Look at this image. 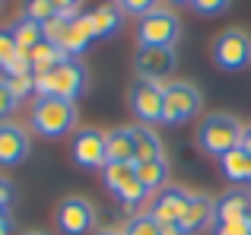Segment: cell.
Masks as SVG:
<instances>
[{
	"label": "cell",
	"mask_w": 251,
	"mask_h": 235,
	"mask_svg": "<svg viewBox=\"0 0 251 235\" xmlns=\"http://www.w3.org/2000/svg\"><path fill=\"white\" fill-rule=\"evenodd\" d=\"M137 178L150 194H159L162 188H169V162L166 159H153V162H140L137 165Z\"/></svg>",
	"instance_id": "obj_21"
},
{
	"label": "cell",
	"mask_w": 251,
	"mask_h": 235,
	"mask_svg": "<svg viewBox=\"0 0 251 235\" xmlns=\"http://www.w3.org/2000/svg\"><path fill=\"white\" fill-rule=\"evenodd\" d=\"M10 35H13V42H16L19 54H29L38 42H45L42 23H35V19H29V16H19L16 23L10 25Z\"/></svg>",
	"instance_id": "obj_18"
},
{
	"label": "cell",
	"mask_w": 251,
	"mask_h": 235,
	"mask_svg": "<svg viewBox=\"0 0 251 235\" xmlns=\"http://www.w3.org/2000/svg\"><path fill=\"white\" fill-rule=\"evenodd\" d=\"M16 57H19V48H16V42H13L10 29H0V70H6L10 61H16Z\"/></svg>",
	"instance_id": "obj_29"
},
{
	"label": "cell",
	"mask_w": 251,
	"mask_h": 235,
	"mask_svg": "<svg viewBox=\"0 0 251 235\" xmlns=\"http://www.w3.org/2000/svg\"><path fill=\"white\" fill-rule=\"evenodd\" d=\"M25 73H32V64H29V57H25V54H19L16 61H10V67L3 70L6 80H13V76H25Z\"/></svg>",
	"instance_id": "obj_34"
},
{
	"label": "cell",
	"mask_w": 251,
	"mask_h": 235,
	"mask_svg": "<svg viewBox=\"0 0 251 235\" xmlns=\"http://www.w3.org/2000/svg\"><path fill=\"white\" fill-rule=\"evenodd\" d=\"M67 25H70V16H61V13H54L48 23H42L45 42H51V45H57V48H61L64 35H67Z\"/></svg>",
	"instance_id": "obj_25"
},
{
	"label": "cell",
	"mask_w": 251,
	"mask_h": 235,
	"mask_svg": "<svg viewBox=\"0 0 251 235\" xmlns=\"http://www.w3.org/2000/svg\"><path fill=\"white\" fill-rule=\"evenodd\" d=\"M13 200H16V191H13V185L3 178V175H0V210L6 213V210H10V204H13Z\"/></svg>",
	"instance_id": "obj_35"
},
{
	"label": "cell",
	"mask_w": 251,
	"mask_h": 235,
	"mask_svg": "<svg viewBox=\"0 0 251 235\" xmlns=\"http://www.w3.org/2000/svg\"><path fill=\"white\" fill-rule=\"evenodd\" d=\"M54 219L64 235H86L96 226V210H92V204L86 197H64L57 204Z\"/></svg>",
	"instance_id": "obj_7"
},
{
	"label": "cell",
	"mask_w": 251,
	"mask_h": 235,
	"mask_svg": "<svg viewBox=\"0 0 251 235\" xmlns=\"http://www.w3.org/2000/svg\"><path fill=\"white\" fill-rule=\"evenodd\" d=\"M54 10L61 13V16H70V19H74L76 13L83 10V0H54Z\"/></svg>",
	"instance_id": "obj_36"
},
{
	"label": "cell",
	"mask_w": 251,
	"mask_h": 235,
	"mask_svg": "<svg viewBox=\"0 0 251 235\" xmlns=\"http://www.w3.org/2000/svg\"><path fill=\"white\" fill-rule=\"evenodd\" d=\"M29 156V134L13 121H0V165H19Z\"/></svg>",
	"instance_id": "obj_12"
},
{
	"label": "cell",
	"mask_w": 251,
	"mask_h": 235,
	"mask_svg": "<svg viewBox=\"0 0 251 235\" xmlns=\"http://www.w3.org/2000/svg\"><path fill=\"white\" fill-rule=\"evenodd\" d=\"M54 13V0H23V16L35 19V23H48Z\"/></svg>",
	"instance_id": "obj_26"
},
{
	"label": "cell",
	"mask_w": 251,
	"mask_h": 235,
	"mask_svg": "<svg viewBox=\"0 0 251 235\" xmlns=\"http://www.w3.org/2000/svg\"><path fill=\"white\" fill-rule=\"evenodd\" d=\"M48 83H51V95L76 102L86 93V67L76 61V57H64V61L54 64V70L48 73Z\"/></svg>",
	"instance_id": "obj_6"
},
{
	"label": "cell",
	"mask_w": 251,
	"mask_h": 235,
	"mask_svg": "<svg viewBox=\"0 0 251 235\" xmlns=\"http://www.w3.org/2000/svg\"><path fill=\"white\" fill-rule=\"evenodd\" d=\"M13 112H16V99H13V93H10L6 76H0V121H6Z\"/></svg>",
	"instance_id": "obj_31"
},
{
	"label": "cell",
	"mask_w": 251,
	"mask_h": 235,
	"mask_svg": "<svg viewBox=\"0 0 251 235\" xmlns=\"http://www.w3.org/2000/svg\"><path fill=\"white\" fill-rule=\"evenodd\" d=\"M115 197H118V200H121V207H124V210H127V213H130V210H134V207H140V204H143V200H147V197H150V191H147V188H143V185H140V178H130V181H127V185H124V188H121V191H118V194H115Z\"/></svg>",
	"instance_id": "obj_24"
},
{
	"label": "cell",
	"mask_w": 251,
	"mask_h": 235,
	"mask_svg": "<svg viewBox=\"0 0 251 235\" xmlns=\"http://www.w3.org/2000/svg\"><path fill=\"white\" fill-rule=\"evenodd\" d=\"M99 235H124V232H99Z\"/></svg>",
	"instance_id": "obj_41"
},
{
	"label": "cell",
	"mask_w": 251,
	"mask_h": 235,
	"mask_svg": "<svg viewBox=\"0 0 251 235\" xmlns=\"http://www.w3.org/2000/svg\"><path fill=\"white\" fill-rule=\"evenodd\" d=\"M188 204H191L188 191H181V188H162L153 200L150 216H153L156 223H178V219L184 216V210H188Z\"/></svg>",
	"instance_id": "obj_13"
},
{
	"label": "cell",
	"mask_w": 251,
	"mask_h": 235,
	"mask_svg": "<svg viewBox=\"0 0 251 235\" xmlns=\"http://www.w3.org/2000/svg\"><path fill=\"white\" fill-rule=\"evenodd\" d=\"M124 235H162V226L150 213H140V216H134L124 226Z\"/></svg>",
	"instance_id": "obj_27"
},
{
	"label": "cell",
	"mask_w": 251,
	"mask_h": 235,
	"mask_svg": "<svg viewBox=\"0 0 251 235\" xmlns=\"http://www.w3.org/2000/svg\"><path fill=\"white\" fill-rule=\"evenodd\" d=\"M223 165V175H226L232 185H242V181H251V156L245 153L242 146H235L232 153H226L220 159Z\"/></svg>",
	"instance_id": "obj_22"
},
{
	"label": "cell",
	"mask_w": 251,
	"mask_h": 235,
	"mask_svg": "<svg viewBox=\"0 0 251 235\" xmlns=\"http://www.w3.org/2000/svg\"><path fill=\"white\" fill-rule=\"evenodd\" d=\"M130 105L143 124H162V83L140 80L130 89Z\"/></svg>",
	"instance_id": "obj_10"
},
{
	"label": "cell",
	"mask_w": 251,
	"mask_h": 235,
	"mask_svg": "<svg viewBox=\"0 0 251 235\" xmlns=\"http://www.w3.org/2000/svg\"><path fill=\"white\" fill-rule=\"evenodd\" d=\"M239 146H242V149H245V153L251 156V127L242 130V143H239Z\"/></svg>",
	"instance_id": "obj_39"
},
{
	"label": "cell",
	"mask_w": 251,
	"mask_h": 235,
	"mask_svg": "<svg viewBox=\"0 0 251 235\" xmlns=\"http://www.w3.org/2000/svg\"><path fill=\"white\" fill-rule=\"evenodd\" d=\"M0 235H13V219L6 213H0Z\"/></svg>",
	"instance_id": "obj_38"
},
{
	"label": "cell",
	"mask_w": 251,
	"mask_h": 235,
	"mask_svg": "<svg viewBox=\"0 0 251 235\" xmlns=\"http://www.w3.org/2000/svg\"><path fill=\"white\" fill-rule=\"evenodd\" d=\"M0 213H3V210H0Z\"/></svg>",
	"instance_id": "obj_43"
},
{
	"label": "cell",
	"mask_w": 251,
	"mask_h": 235,
	"mask_svg": "<svg viewBox=\"0 0 251 235\" xmlns=\"http://www.w3.org/2000/svg\"><path fill=\"white\" fill-rule=\"evenodd\" d=\"M76 127V105L67 99H57V95H38L35 105H32V130L48 140L70 134Z\"/></svg>",
	"instance_id": "obj_1"
},
{
	"label": "cell",
	"mask_w": 251,
	"mask_h": 235,
	"mask_svg": "<svg viewBox=\"0 0 251 235\" xmlns=\"http://www.w3.org/2000/svg\"><path fill=\"white\" fill-rule=\"evenodd\" d=\"M6 83H10V93H13V99H16V102L29 99V95L35 93V76H32V73H25V76H13V80H6Z\"/></svg>",
	"instance_id": "obj_28"
},
{
	"label": "cell",
	"mask_w": 251,
	"mask_h": 235,
	"mask_svg": "<svg viewBox=\"0 0 251 235\" xmlns=\"http://www.w3.org/2000/svg\"><path fill=\"white\" fill-rule=\"evenodd\" d=\"M25 235H45V232H25Z\"/></svg>",
	"instance_id": "obj_42"
},
{
	"label": "cell",
	"mask_w": 251,
	"mask_h": 235,
	"mask_svg": "<svg viewBox=\"0 0 251 235\" xmlns=\"http://www.w3.org/2000/svg\"><path fill=\"white\" fill-rule=\"evenodd\" d=\"M162 226V235H184L181 223H159Z\"/></svg>",
	"instance_id": "obj_37"
},
{
	"label": "cell",
	"mask_w": 251,
	"mask_h": 235,
	"mask_svg": "<svg viewBox=\"0 0 251 235\" xmlns=\"http://www.w3.org/2000/svg\"><path fill=\"white\" fill-rule=\"evenodd\" d=\"M92 42H96V29H92L89 16H86V13H76V16L70 19V25H67V35H64V42H61L64 57H80Z\"/></svg>",
	"instance_id": "obj_14"
},
{
	"label": "cell",
	"mask_w": 251,
	"mask_h": 235,
	"mask_svg": "<svg viewBox=\"0 0 251 235\" xmlns=\"http://www.w3.org/2000/svg\"><path fill=\"white\" fill-rule=\"evenodd\" d=\"M25 57H29V64H32V76H45V73L54 70V64L64 61V51L51 42H38Z\"/></svg>",
	"instance_id": "obj_20"
},
{
	"label": "cell",
	"mask_w": 251,
	"mask_h": 235,
	"mask_svg": "<svg viewBox=\"0 0 251 235\" xmlns=\"http://www.w3.org/2000/svg\"><path fill=\"white\" fill-rule=\"evenodd\" d=\"M213 219H216L213 216V200L203 197V194H191V204H188V210H184V216L178 219V223H181L184 235H191V232L207 229Z\"/></svg>",
	"instance_id": "obj_16"
},
{
	"label": "cell",
	"mask_w": 251,
	"mask_h": 235,
	"mask_svg": "<svg viewBox=\"0 0 251 235\" xmlns=\"http://www.w3.org/2000/svg\"><path fill=\"white\" fill-rule=\"evenodd\" d=\"M178 35H181V23L172 10H150L147 16H140L137 23V38L140 45H153V48H175Z\"/></svg>",
	"instance_id": "obj_3"
},
{
	"label": "cell",
	"mask_w": 251,
	"mask_h": 235,
	"mask_svg": "<svg viewBox=\"0 0 251 235\" xmlns=\"http://www.w3.org/2000/svg\"><path fill=\"white\" fill-rule=\"evenodd\" d=\"M130 178H137V162H105L102 168V185L111 194H118Z\"/></svg>",
	"instance_id": "obj_23"
},
{
	"label": "cell",
	"mask_w": 251,
	"mask_h": 235,
	"mask_svg": "<svg viewBox=\"0 0 251 235\" xmlns=\"http://www.w3.org/2000/svg\"><path fill=\"white\" fill-rule=\"evenodd\" d=\"M213 61H216V67H220V70H229V73L245 70L248 64H251V38H248V32L226 29L213 42Z\"/></svg>",
	"instance_id": "obj_5"
},
{
	"label": "cell",
	"mask_w": 251,
	"mask_h": 235,
	"mask_svg": "<svg viewBox=\"0 0 251 235\" xmlns=\"http://www.w3.org/2000/svg\"><path fill=\"white\" fill-rule=\"evenodd\" d=\"M213 216H216V226L229 223V219H239V216H251V191H245V188L226 191L213 204Z\"/></svg>",
	"instance_id": "obj_15"
},
{
	"label": "cell",
	"mask_w": 251,
	"mask_h": 235,
	"mask_svg": "<svg viewBox=\"0 0 251 235\" xmlns=\"http://www.w3.org/2000/svg\"><path fill=\"white\" fill-rule=\"evenodd\" d=\"M74 162L80 168H99V172H102L105 162H108L102 130H92V127L76 130V137H74Z\"/></svg>",
	"instance_id": "obj_11"
},
{
	"label": "cell",
	"mask_w": 251,
	"mask_h": 235,
	"mask_svg": "<svg viewBox=\"0 0 251 235\" xmlns=\"http://www.w3.org/2000/svg\"><path fill=\"white\" fill-rule=\"evenodd\" d=\"M191 6H194L201 16H216V13H223L229 6V0H194Z\"/></svg>",
	"instance_id": "obj_33"
},
{
	"label": "cell",
	"mask_w": 251,
	"mask_h": 235,
	"mask_svg": "<svg viewBox=\"0 0 251 235\" xmlns=\"http://www.w3.org/2000/svg\"><path fill=\"white\" fill-rule=\"evenodd\" d=\"M134 162H153V159H162V140L156 137V130H150L147 124L134 127Z\"/></svg>",
	"instance_id": "obj_19"
},
{
	"label": "cell",
	"mask_w": 251,
	"mask_h": 235,
	"mask_svg": "<svg viewBox=\"0 0 251 235\" xmlns=\"http://www.w3.org/2000/svg\"><path fill=\"white\" fill-rule=\"evenodd\" d=\"M172 6H184V3H194V0H169Z\"/></svg>",
	"instance_id": "obj_40"
},
{
	"label": "cell",
	"mask_w": 251,
	"mask_h": 235,
	"mask_svg": "<svg viewBox=\"0 0 251 235\" xmlns=\"http://www.w3.org/2000/svg\"><path fill=\"white\" fill-rule=\"evenodd\" d=\"M124 13H134V16H147L150 10H156L159 0H118Z\"/></svg>",
	"instance_id": "obj_32"
},
{
	"label": "cell",
	"mask_w": 251,
	"mask_h": 235,
	"mask_svg": "<svg viewBox=\"0 0 251 235\" xmlns=\"http://www.w3.org/2000/svg\"><path fill=\"white\" fill-rule=\"evenodd\" d=\"M134 127H118L105 134V156L108 162H134Z\"/></svg>",
	"instance_id": "obj_17"
},
{
	"label": "cell",
	"mask_w": 251,
	"mask_h": 235,
	"mask_svg": "<svg viewBox=\"0 0 251 235\" xmlns=\"http://www.w3.org/2000/svg\"><path fill=\"white\" fill-rule=\"evenodd\" d=\"M137 73H140V80H166V76L175 70L178 57H175V48H153V45H140L137 48Z\"/></svg>",
	"instance_id": "obj_9"
},
{
	"label": "cell",
	"mask_w": 251,
	"mask_h": 235,
	"mask_svg": "<svg viewBox=\"0 0 251 235\" xmlns=\"http://www.w3.org/2000/svg\"><path fill=\"white\" fill-rule=\"evenodd\" d=\"M242 130L245 127L232 115H207L201 121V127H197V143H201L203 153L223 159L226 153H232L242 143Z\"/></svg>",
	"instance_id": "obj_2"
},
{
	"label": "cell",
	"mask_w": 251,
	"mask_h": 235,
	"mask_svg": "<svg viewBox=\"0 0 251 235\" xmlns=\"http://www.w3.org/2000/svg\"><path fill=\"white\" fill-rule=\"evenodd\" d=\"M80 13L89 16L92 29H96V38H111L124 25V10L118 0H83Z\"/></svg>",
	"instance_id": "obj_8"
},
{
	"label": "cell",
	"mask_w": 251,
	"mask_h": 235,
	"mask_svg": "<svg viewBox=\"0 0 251 235\" xmlns=\"http://www.w3.org/2000/svg\"><path fill=\"white\" fill-rule=\"evenodd\" d=\"M201 112V93L191 83H169L162 86V124H184Z\"/></svg>",
	"instance_id": "obj_4"
},
{
	"label": "cell",
	"mask_w": 251,
	"mask_h": 235,
	"mask_svg": "<svg viewBox=\"0 0 251 235\" xmlns=\"http://www.w3.org/2000/svg\"><path fill=\"white\" fill-rule=\"evenodd\" d=\"M216 235H251V216H239L216 226Z\"/></svg>",
	"instance_id": "obj_30"
}]
</instances>
